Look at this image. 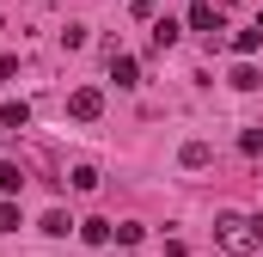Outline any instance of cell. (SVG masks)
Instances as JSON below:
<instances>
[{
	"instance_id": "ac0fdd59",
	"label": "cell",
	"mask_w": 263,
	"mask_h": 257,
	"mask_svg": "<svg viewBox=\"0 0 263 257\" xmlns=\"http://www.w3.org/2000/svg\"><path fill=\"white\" fill-rule=\"evenodd\" d=\"M257 31H263V12H257Z\"/></svg>"
},
{
	"instance_id": "52a82bcc",
	"label": "cell",
	"mask_w": 263,
	"mask_h": 257,
	"mask_svg": "<svg viewBox=\"0 0 263 257\" xmlns=\"http://www.w3.org/2000/svg\"><path fill=\"white\" fill-rule=\"evenodd\" d=\"M178 37H184V25H178V19H153V49H172Z\"/></svg>"
},
{
	"instance_id": "2e32d148",
	"label": "cell",
	"mask_w": 263,
	"mask_h": 257,
	"mask_svg": "<svg viewBox=\"0 0 263 257\" xmlns=\"http://www.w3.org/2000/svg\"><path fill=\"white\" fill-rule=\"evenodd\" d=\"M239 147H245V153H263V123L245 128V135H239Z\"/></svg>"
},
{
	"instance_id": "6da1fadb",
	"label": "cell",
	"mask_w": 263,
	"mask_h": 257,
	"mask_svg": "<svg viewBox=\"0 0 263 257\" xmlns=\"http://www.w3.org/2000/svg\"><path fill=\"white\" fill-rule=\"evenodd\" d=\"M214 245H220L227 257H251L263 245V239H257V221H251V214H220V221H214Z\"/></svg>"
},
{
	"instance_id": "30bf717a",
	"label": "cell",
	"mask_w": 263,
	"mask_h": 257,
	"mask_svg": "<svg viewBox=\"0 0 263 257\" xmlns=\"http://www.w3.org/2000/svg\"><path fill=\"white\" fill-rule=\"evenodd\" d=\"M233 86H239V92H257V86H263V74H257L251 62H239V67H233Z\"/></svg>"
},
{
	"instance_id": "8fae6325",
	"label": "cell",
	"mask_w": 263,
	"mask_h": 257,
	"mask_svg": "<svg viewBox=\"0 0 263 257\" xmlns=\"http://www.w3.org/2000/svg\"><path fill=\"white\" fill-rule=\"evenodd\" d=\"M233 49H239V56H257V49H263V31H257V25H251V31H239V37H233Z\"/></svg>"
},
{
	"instance_id": "5bb4252c",
	"label": "cell",
	"mask_w": 263,
	"mask_h": 257,
	"mask_svg": "<svg viewBox=\"0 0 263 257\" xmlns=\"http://www.w3.org/2000/svg\"><path fill=\"white\" fill-rule=\"evenodd\" d=\"M117 245H141V221H117Z\"/></svg>"
},
{
	"instance_id": "7c38bea8",
	"label": "cell",
	"mask_w": 263,
	"mask_h": 257,
	"mask_svg": "<svg viewBox=\"0 0 263 257\" xmlns=\"http://www.w3.org/2000/svg\"><path fill=\"white\" fill-rule=\"evenodd\" d=\"M67 227H73V221H67L62 208H49V214H43V233H49V239H67Z\"/></svg>"
},
{
	"instance_id": "e0dca14e",
	"label": "cell",
	"mask_w": 263,
	"mask_h": 257,
	"mask_svg": "<svg viewBox=\"0 0 263 257\" xmlns=\"http://www.w3.org/2000/svg\"><path fill=\"white\" fill-rule=\"evenodd\" d=\"M251 221H257V239H263V214H251Z\"/></svg>"
},
{
	"instance_id": "4fadbf2b",
	"label": "cell",
	"mask_w": 263,
	"mask_h": 257,
	"mask_svg": "<svg viewBox=\"0 0 263 257\" xmlns=\"http://www.w3.org/2000/svg\"><path fill=\"white\" fill-rule=\"evenodd\" d=\"M73 190H98V166H73Z\"/></svg>"
},
{
	"instance_id": "3957f363",
	"label": "cell",
	"mask_w": 263,
	"mask_h": 257,
	"mask_svg": "<svg viewBox=\"0 0 263 257\" xmlns=\"http://www.w3.org/2000/svg\"><path fill=\"white\" fill-rule=\"evenodd\" d=\"M67 117H73V123H98V117H104V92H98V86L67 92Z\"/></svg>"
},
{
	"instance_id": "ba28073f",
	"label": "cell",
	"mask_w": 263,
	"mask_h": 257,
	"mask_svg": "<svg viewBox=\"0 0 263 257\" xmlns=\"http://www.w3.org/2000/svg\"><path fill=\"white\" fill-rule=\"evenodd\" d=\"M0 123H6V128H25V123H31V104H25V98H6V104H0Z\"/></svg>"
},
{
	"instance_id": "8992f818",
	"label": "cell",
	"mask_w": 263,
	"mask_h": 257,
	"mask_svg": "<svg viewBox=\"0 0 263 257\" xmlns=\"http://www.w3.org/2000/svg\"><path fill=\"white\" fill-rule=\"evenodd\" d=\"M80 239L98 251V245H110V239H117V227H110V221H80Z\"/></svg>"
},
{
	"instance_id": "9c48e42d",
	"label": "cell",
	"mask_w": 263,
	"mask_h": 257,
	"mask_svg": "<svg viewBox=\"0 0 263 257\" xmlns=\"http://www.w3.org/2000/svg\"><path fill=\"white\" fill-rule=\"evenodd\" d=\"M0 190H6V202H12V196L25 190V172H18L12 159H0Z\"/></svg>"
},
{
	"instance_id": "9a60e30c",
	"label": "cell",
	"mask_w": 263,
	"mask_h": 257,
	"mask_svg": "<svg viewBox=\"0 0 263 257\" xmlns=\"http://www.w3.org/2000/svg\"><path fill=\"white\" fill-rule=\"evenodd\" d=\"M0 233H18V202H0Z\"/></svg>"
},
{
	"instance_id": "5b68a950",
	"label": "cell",
	"mask_w": 263,
	"mask_h": 257,
	"mask_svg": "<svg viewBox=\"0 0 263 257\" xmlns=\"http://www.w3.org/2000/svg\"><path fill=\"white\" fill-rule=\"evenodd\" d=\"M178 159H184V172H208V166H214V147H208V141H184Z\"/></svg>"
},
{
	"instance_id": "277c9868",
	"label": "cell",
	"mask_w": 263,
	"mask_h": 257,
	"mask_svg": "<svg viewBox=\"0 0 263 257\" xmlns=\"http://www.w3.org/2000/svg\"><path fill=\"white\" fill-rule=\"evenodd\" d=\"M110 80L129 92V86H141V67H135V56H123V49H110Z\"/></svg>"
},
{
	"instance_id": "7a4b0ae2",
	"label": "cell",
	"mask_w": 263,
	"mask_h": 257,
	"mask_svg": "<svg viewBox=\"0 0 263 257\" xmlns=\"http://www.w3.org/2000/svg\"><path fill=\"white\" fill-rule=\"evenodd\" d=\"M184 31H202V37H208V49H220V6H214V0H196V6H190V19H184Z\"/></svg>"
}]
</instances>
